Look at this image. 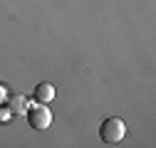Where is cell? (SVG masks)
Instances as JSON below:
<instances>
[{
    "label": "cell",
    "instance_id": "1",
    "mask_svg": "<svg viewBox=\"0 0 156 148\" xmlns=\"http://www.w3.org/2000/svg\"><path fill=\"white\" fill-rule=\"evenodd\" d=\"M99 136L104 143H122V138L126 136V123L119 116H109L99 126Z\"/></svg>",
    "mask_w": 156,
    "mask_h": 148
},
{
    "label": "cell",
    "instance_id": "3",
    "mask_svg": "<svg viewBox=\"0 0 156 148\" xmlns=\"http://www.w3.org/2000/svg\"><path fill=\"white\" fill-rule=\"evenodd\" d=\"M8 109L12 111V116H23V114H27L30 101L25 94H15V96H8Z\"/></svg>",
    "mask_w": 156,
    "mask_h": 148
},
{
    "label": "cell",
    "instance_id": "6",
    "mask_svg": "<svg viewBox=\"0 0 156 148\" xmlns=\"http://www.w3.org/2000/svg\"><path fill=\"white\" fill-rule=\"evenodd\" d=\"M8 96H10V94H8V86L0 82V104H8Z\"/></svg>",
    "mask_w": 156,
    "mask_h": 148
},
{
    "label": "cell",
    "instance_id": "5",
    "mask_svg": "<svg viewBox=\"0 0 156 148\" xmlns=\"http://www.w3.org/2000/svg\"><path fill=\"white\" fill-rule=\"evenodd\" d=\"M10 116H12V111H10L5 104H0V126L8 123V121H10Z\"/></svg>",
    "mask_w": 156,
    "mask_h": 148
},
{
    "label": "cell",
    "instance_id": "4",
    "mask_svg": "<svg viewBox=\"0 0 156 148\" xmlns=\"http://www.w3.org/2000/svg\"><path fill=\"white\" fill-rule=\"evenodd\" d=\"M32 96H35V101H37V104H50V101L55 99V84H50V82L37 84Z\"/></svg>",
    "mask_w": 156,
    "mask_h": 148
},
{
    "label": "cell",
    "instance_id": "2",
    "mask_svg": "<svg viewBox=\"0 0 156 148\" xmlns=\"http://www.w3.org/2000/svg\"><path fill=\"white\" fill-rule=\"evenodd\" d=\"M27 123L35 128V131H45V128H50V123H52V111L47 109V104H37L35 101V106H30L27 109Z\"/></svg>",
    "mask_w": 156,
    "mask_h": 148
}]
</instances>
